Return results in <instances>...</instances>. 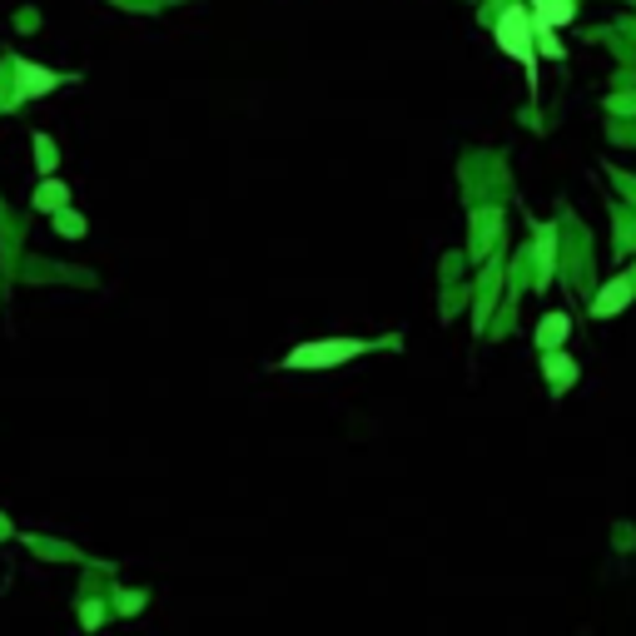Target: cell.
Returning <instances> with one entry per match:
<instances>
[{
  "label": "cell",
  "mask_w": 636,
  "mask_h": 636,
  "mask_svg": "<svg viewBox=\"0 0 636 636\" xmlns=\"http://www.w3.org/2000/svg\"><path fill=\"white\" fill-rule=\"evenodd\" d=\"M497 45H502L512 60H522L527 80H532V90H537V40H532V15H527L522 5L502 10V20H497Z\"/></svg>",
  "instance_id": "obj_1"
},
{
  "label": "cell",
  "mask_w": 636,
  "mask_h": 636,
  "mask_svg": "<svg viewBox=\"0 0 636 636\" xmlns=\"http://www.w3.org/2000/svg\"><path fill=\"white\" fill-rule=\"evenodd\" d=\"M368 343H358V338H323V343H303L293 348L289 358H283V368H338L348 363V358H358Z\"/></svg>",
  "instance_id": "obj_2"
},
{
  "label": "cell",
  "mask_w": 636,
  "mask_h": 636,
  "mask_svg": "<svg viewBox=\"0 0 636 636\" xmlns=\"http://www.w3.org/2000/svg\"><path fill=\"white\" fill-rule=\"evenodd\" d=\"M10 70H15V104L20 100H35V94H45V90H55V84H60L55 70H40L35 60H10Z\"/></svg>",
  "instance_id": "obj_3"
},
{
  "label": "cell",
  "mask_w": 636,
  "mask_h": 636,
  "mask_svg": "<svg viewBox=\"0 0 636 636\" xmlns=\"http://www.w3.org/2000/svg\"><path fill=\"white\" fill-rule=\"evenodd\" d=\"M571 15H577V0H532V20L537 25H571Z\"/></svg>",
  "instance_id": "obj_4"
},
{
  "label": "cell",
  "mask_w": 636,
  "mask_h": 636,
  "mask_svg": "<svg viewBox=\"0 0 636 636\" xmlns=\"http://www.w3.org/2000/svg\"><path fill=\"white\" fill-rule=\"evenodd\" d=\"M631 303V283H607V289H601V299H597V318H611L617 309H627Z\"/></svg>",
  "instance_id": "obj_5"
},
{
  "label": "cell",
  "mask_w": 636,
  "mask_h": 636,
  "mask_svg": "<svg viewBox=\"0 0 636 636\" xmlns=\"http://www.w3.org/2000/svg\"><path fill=\"white\" fill-rule=\"evenodd\" d=\"M65 199H70V189L60 184V179H45V184L35 189V209H50V214H55V209H65Z\"/></svg>",
  "instance_id": "obj_6"
},
{
  "label": "cell",
  "mask_w": 636,
  "mask_h": 636,
  "mask_svg": "<svg viewBox=\"0 0 636 636\" xmlns=\"http://www.w3.org/2000/svg\"><path fill=\"white\" fill-rule=\"evenodd\" d=\"M55 229L60 234H84V219L70 214V209H55Z\"/></svg>",
  "instance_id": "obj_7"
},
{
  "label": "cell",
  "mask_w": 636,
  "mask_h": 636,
  "mask_svg": "<svg viewBox=\"0 0 636 636\" xmlns=\"http://www.w3.org/2000/svg\"><path fill=\"white\" fill-rule=\"evenodd\" d=\"M557 338H567V318H547L542 323V343H557Z\"/></svg>",
  "instance_id": "obj_8"
},
{
  "label": "cell",
  "mask_w": 636,
  "mask_h": 636,
  "mask_svg": "<svg viewBox=\"0 0 636 636\" xmlns=\"http://www.w3.org/2000/svg\"><path fill=\"white\" fill-rule=\"evenodd\" d=\"M35 154H40V169H50V164H55V150H50L45 140H35Z\"/></svg>",
  "instance_id": "obj_9"
}]
</instances>
